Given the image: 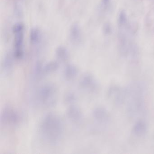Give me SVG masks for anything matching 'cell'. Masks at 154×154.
<instances>
[{"label":"cell","mask_w":154,"mask_h":154,"mask_svg":"<svg viewBox=\"0 0 154 154\" xmlns=\"http://www.w3.org/2000/svg\"><path fill=\"white\" fill-rule=\"evenodd\" d=\"M24 25L21 23L15 24L13 28L14 35V54L17 59L24 55Z\"/></svg>","instance_id":"obj_3"},{"label":"cell","mask_w":154,"mask_h":154,"mask_svg":"<svg viewBox=\"0 0 154 154\" xmlns=\"http://www.w3.org/2000/svg\"><path fill=\"white\" fill-rule=\"evenodd\" d=\"M66 114L69 119L73 123H79L82 120V111L76 106H70L67 110Z\"/></svg>","instance_id":"obj_7"},{"label":"cell","mask_w":154,"mask_h":154,"mask_svg":"<svg viewBox=\"0 0 154 154\" xmlns=\"http://www.w3.org/2000/svg\"><path fill=\"white\" fill-rule=\"evenodd\" d=\"M102 4L104 8H107L110 5V0H102Z\"/></svg>","instance_id":"obj_18"},{"label":"cell","mask_w":154,"mask_h":154,"mask_svg":"<svg viewBox=\"0 0 154 154\" xmlns=\"http://www.w3.org/2000/svg\"><path fill=\"white\" fill-rule=\"evenodd\" d=\"M80 87L91 92H96L99 89V85L93 76L89 73L83 75L79 81Z\"/></svg>","instance_id":"obj_5"},{"label":"cell","mask_w":154,"mask_h":154,"mask_svg":"<svg viewBox=\"0 0 154 154\" xmlns=\"http://www.w3.org/2000/svg\"><path fill=\"white\" fill-rule=\"evenodd\" d=\"M76 96L73 92H68L64 96V101L66 104H71L76 100Z\"/></svg>","instance_id":"obj_16"},{"label":"cell","mask_w":154,"mask_h":154,"mask_svg":"<svg viewBox=\"0 0 154 154\" xmlns=\"http://www.w3.org/2000/svg\"><path fill=\"white\" fill-rule=\"evenodd\" d=\"M56 55L58 59L62 62L67 61L69 57V54L67 49L65 47L62 46L56 48Z\"/></svg>","instance_id":"obj_11"},{"label":"cell","mask_w":154,"mask_h":154,"mask_svg":"<svg viewBox=\"0 0 154 154\" xmlns=\"http://www.w3.org/2000/svg\"><path fill=\"white\" fill-rule=\"evenodd\" d=\"M70 38L73 42L79 44L82 39V32L79 25L75 23L73 24L70 29Z\"/></svg>","instance_id":"obj_8"},{"label":"cell","mask_w":154,"mask_h":154,"mask_svg":"<svg viewBox=\"0 0 154 154\" xmlns=\"http://www.w3.org/2000/svg\"><path fill=\"white\" fill-rule=\"evenodd\" d=\"M79 70L76 66L73 64H69L66 66L64 71V76L67 80H72L76 77Z\"/></svg>","instance_id":"obj_10"},{"label":"cell","mask_w":154,"mask_h":154,"mask_svg":"<svg viewBox=\"0 0 154 154\" xmlns=\"http://www.w3.org/2000/svg\"><path fill=\"white\" fill-rule=\"evenodd\" d=\"M58 67V64L57 62L55 61H51L44 66V71L45 74L52 73L57 71Z\"/></svg>","instance_id":"obj_14"},{"label":"cell","mask_w":154,"mask_h":154,"mask_svg":"<svg viewBox=\"0 0 154 154\" xmlns=\"http://www.w3.org/2000/svg\"><path fill=\"white\" fill-rule=\"evenodd\" d=\"M13 66V59L12 55L10 53H8L5 56L3 62V69L5 72H10L11 71Z\"/></svg>","instance_id":"obj_12"},{"label":"cell","mask_w":154,"mask_h":154,"mask_svg":"<svg viewBox=\"0 0 154 154\" xmlns=\"http://www.w3.org/2000/svg\"><path fill=\"white\" fill-rule=\"evenodd\" d=\"M41 32L39 29L34 28L31 30L30 33V40L32 44L36 45L38 44L41 39Z\"/></svg>","instance_id":"obj_13"},{"label":"cell","mask_w":154,"mask_h":154,"mask_svg":"<svg viewBox=\"0 0 154 154\" xmlns=\"http://www.w3.org/2000/svg\"><path fill=\"white\" fill-rule=\"evenodd\" d=\"M42 65L40 62H37L35 64L34 69V76L37 79L42 78L45 74Z\"/></svg>","instance_id":"obj_15"},{"label":"cell","mask_w":154,"mask_h":154,"mask_svg":"<svg viewBox=\"0 0 154 154\" xmlns=\"http://www.w3.org/2000/svg\"><path fill=\"white\" fill-rule=\"evenodd\" d=\"M147 131V124L145 121L140 120L137 121L132 128V132L137 137L144 136Z\"/></svg>","instance_id":"obj_9"},{"label":"cell","mask_w":154,"mask_h":154,"mask_svg":"<svg viewBox=\"0 0 154 154\" xmlns=\"http://www.w3.org/2000/svg\"><path fill=\"white\" fill-rule=\"evenodd\" d=\"M127 21V17L125 12L124 11H121L119 15V23L121 25H123Z\"/></svg>","instance_id":"obj_17"},{"label":"cell","mask_w":154,"mask_h":154,"mask_svg":"<svg viewBox=\"0 0 154 154\" xmlns=\"http://www.w3.org/2000/svg\"><path fill=\"white\" fill-rule=\"evenodd\" d=\"M92 115L94 120L99 123L105 124L110 121V114L104 108H96L93 111Z\"/></svg>","instance_id":"obj_6"},{"label":"cell","mask_w":154,"mask_h":154,"mask_svg":"<svg viewBox=\"0 0 154 154\" xmlns=\"http://www.w3.org/2000/svg\"><path fill=\"white\" fill-rule=\"evenodd\" d=\"M21 119V116L18 112L11 108L8 107L5 109L1 115V121L8 125H17L20 123Z\"/></svg>","instance_id":"obj_4"},{"label":"cell","mask_w":154,"mask_h":154,"mask_svg":"<svg viewBox=\"0 0 154 154\" xmlns=\"http://www.w3.org/2000/svg\"><path fill=\"white\" fill-rule=\"evenodd\" d=\"M39 130L40 136L45 142L55 145L60 141L62 136L63 124L58 116L50 114L42 118Z\"/></svg>","instance_id":"obj_1"},{"label":"cell","mask_w":154,"mask_h":154,"mask_svg":"<svg viewBox=\"0 0 154 154\" xmlns=\"http://www.w3.org/2000/svg\"><path fill=\"white\" fill-rule=\"evenodd\" d=\"M57 90L52 84H46L40 87L36 95V102L40 106L50 108L56 103Z\"/></svg>","instance_id":"obj_2"}]
</instances>
